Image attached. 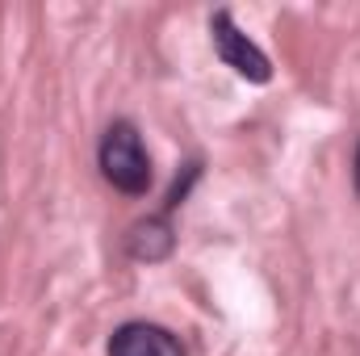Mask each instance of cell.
I'll return each mask as SVG.
<instances>
[{"label": "cell", "instance_id": "6", "mask_svg": "<svg viewBox=\"0 0 360 356\" xmlns=\"http://www.w3.org/2000/svg\"><path fill=\"white\" fill-rule=\"evenodd\" d=\"M352 180H356V197H360V147H356V168H352Z\"/></svg>", "mask_w": 360, "mask_h": 356}, {"label": "cell", "instance_id": "2", "mask_svg": "<svg viewBox=\"0 0 360 356\" xmlns=\"http://www.w3.org/2000/svg\"><path fill=\"white\" fill-rule=\"evenodd\" d=\"M210 42H214V55L248 84H269L272 80V63L269 55L235 25L231 8H214L210 13Z\"/></svg>", "mask_w": 360, "mask_h": 356}, {"label": "cell", "instance_id": "1", "mask_svg": "<svg viewBox=\"0 0 360 356\" xmlns=\"http://www.w3.org/2000/svg\"><path fill=\"white\" fill-rule=\"evenodd\" d=\"M96 164H101V177L109 180L117 193H126V197H143L151 189V180H155L151 155L143 147V134L126 117L105 126V134L96 143Z\"/></svg>", "mask_w": 360, "mask_h": 356}, {"label": "cell", "instance_id": "4", "mask_svg": "<svg viewBox=\"0 0 360 356\" xmlns=\"http://www.w3.org/2000/svg\"><path fill=\"white\" fill-rule=\"evenodd\" d=\"M176 252V231L168 214H147L126 231V256L139 265H164Z\"/></svg>", "mask_w": 360, "mask_h": 356}, {"label": "cell", "instance_id": "3", "mask_svg": "<svg viewBox=\"0 0 360 356\" xmlns=\"http://www.w3.org/2000/svg\"><path fill=\"white\" fill-rule=\"evenodd\" d=\"M105 352L109 356H188L184 344H180L168 327L147 323V319H130V323L113 327Z\"/></svg>", "mask_w": 360, "mask_h": 356}, {"label": "cell", "instance_id": "5", "mask_svg": "<svg viewBox=\"0 0 360 356\" xmlns=\"http://www.w3.org/2000/svg\"><path fill=\"white\" fill-rule=\"evenodd\" d=\"M197 180H201V160H188V164H184V172L172 180V189H168V197H164V210H160V214H168V218H172V210H180V205L188 201V189H193Z\"/></svg>", "mask_w": 360, "mask_h": 356}]
</instances>
